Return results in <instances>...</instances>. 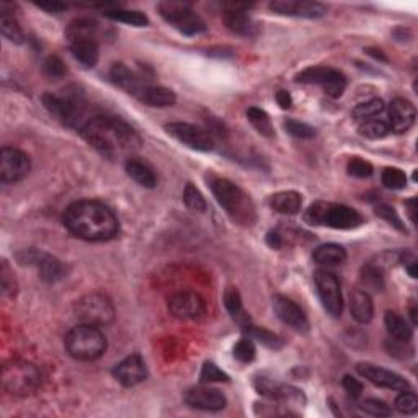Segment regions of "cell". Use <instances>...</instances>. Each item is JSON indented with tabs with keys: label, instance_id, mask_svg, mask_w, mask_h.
Masks as SVG:
<instances>
[{
	"label": "cell",
	"instance_id": "cell-41",
	"mask_svg": "<svg viewBox=\"0 0 418 418\" xmlns=\"http://www.w3.org/2000/svg\"><path fill=\"white\" fill-rule=\"evenodd\" d=\"M382 185L389 190H404L407 186V175L400 168L389 167L384 168L381 175Z\"/></svg>",
	"mask_w": 418,
	"mask_h": 418
},
{
	"label": "cell",
	"instance_id": "cell-42",
	"mask_svg": "<svg viewBox=\"0 0 418 418\" xmlns=\"http://www.w3.org/2000/svg\"><path fill=\"white\" fill-rule=\"evenodd\" d=\"M402 394L397 395L395 399V409H397L400 414L405 415H414L418 412V399L417 395L412 392V390H400Z\"/></svg>",
	"mask_w": 418,
	"mask_h": 418
},
{
	"label": "cell",
	"instance_id": "cell-36",
	"mask_svg": "<svg viewBox=\"0 0 418 418\" xmlns=\"http://www.w3.org/2000/svg\"><path fill=\"white\" fill-rule=\"evenodd\" d=\"M384 112V102L381 98H373V100H368L365 103H360L353 112H351V117H353L355 121H368L376 118L377 114H381Z\"/></svg>",
	"mask_w": 418,
	"mask_h": 418
},
{
	"label": "cell",
	"instance_id": "cell-38",
	"mask_svg": "<svg viewBox=\"0 0 418 418\" xmlns=\"http://www.w3.org/2000/svg\"><path fill=\"white\" fill-rule=\"evenodd\" d=\"M0 31H2L4 38H7L9 41L15 43V45H21L25 40V35L21 31L18 21L9 14H2V16H0Z\"/></svg>",
	"mask_w": 418,
	"mask_h": 418
},
{
	"label": "cell",
	"instance_id": "cell-39",
	"mask_svg": "<svg viewBox=\"0 0 418 418\" xmlns=\"http://www.w3.org/2000/svg\"><path fill=\"white\" fill-rule=\"evenodd\" d=\"M389 124L386 121L382 119H368V121H363L358 128V133L363 137H368V139H382V137H386L389 134Z\"/></svg>",
	"mask_w": 418,
	"mask_h": 418
},
{
	"label": "cell",
	"instance_id": "cell-12",
	"mask_svg": "<svg viewBox=\"0 0 418 418\" xmlns=\"http://www.w3.org/2000/svg\"><path fill=\"white\" fill-rule=\"evenodd\" d=\"M165 129L170 136H173L175 139L190 147V149L200 152H209L214 149L213 136L206 129L198 128L195 124L180 123L178 121V123H168Z\"/></svg>",
	"mask_w": 418,
	"mask_h": 418
},
{
	"label": "cell",
	"instance_id": "cell-7",
	"mask_svg": "<svg viewBox=\"0 0 418 418\" xmlns=\"http://www.w3.org/2000/svg\"><path fill=\"white\" fill-rule=\"evenodd\" d=\"M2 386L9 394L25 397L41 386V371L28 361L14 360L2 370Z\"/></svg>",
	"mask_w": 418,
	"mask_h": 418
},
{
	"label": "cell",
	"instance_id": "cell-17",
	"mask_svg": "<svg viewBox=\"0 0 418 418\" xmlns=\"http://www.w3.org/2000/svg\"><path fill=\"white\" fill-rule=\"evenodd\" d=\"M273 311L277 314V317L286 326H289L296 332L307 333L309 332V321L304 311L296 304L293 299L286 298V296H274L273 298Z\"/></svg>",
	"mask_w": 418,
	"mask_h": 418
},
{
	"label": "cell",
	"instance_id": "cell-43",
	"mask_svg": "<svg viewBox=\"0 0 418 418\" xmlns=\"http://www.w3.org/2000/svg\"><path fill=\"white\" fill-rule=\"evenodd\" d=\"M200 381L201 384H211V382H227L229 376L223 370L214 365L211 361H206L201 368L200 373Z\"/></svg>",
	"mask_w": 418,
	"mask_h": 418
},
{
	"label": "cell",
	"instance_id": "cell-4",
	"mask_svg": "<svg viewBox=\"0 0 418 418\" xmlns=\"http://www.w3.org/2000/svg\"><path fill=\"white\" fill-rule=\"evenodd\" d=\"M41 102L54 118L69 128H79L80 131L85 124L87 100L77 87H68L63 93H43Z\"/></svg>",
	"mask_w": 418,
	"mask_h": 418
},
{
	"label": "cell",
	"instance_id": "cell-27",
	"mask_svg": "<svg viewBox=\"0 0 418 418\" xmlns=\"http://www.w3.org/2000/svg\"><path fill=\"white\" fill-rule=\"evenodd\" d=\"M124 168L128 177L133 178L137 185L144 186V188H154L157 185V175L146 162L131 157L126 161Z\"/></svg>",
	"mask_w": 418,
	"mask_h": 418
},
{
	"label": "cell",
	"instance_id": "cell-28",
	"mask_svg": "<svg viewBox=\"0 0 418 418\" xmlns=\"http://www.w3.org/2000/svg\"><path fill=\"white\" fill-rule=\"evenodd\" d=\"M224 306H225V309H227V312L230 314V317L234 318L235 323H237L242 330H244L247 326H250L252 321H250L249 314L245 312L244 306H242L240 293L234 288V286H229V288L225 289Z\"/></svg>",
	"mask_w": 418,
	"mask_h": 418
},
{
	"label": "cell",
	"instance_id": "cell-25",
	"mask_svg": "<svg viewBox=\"0 0 418 418\" xmlns=\"http://www.w3.org/2000/svg\"><path fill=\"white\" fill-rule=\"evenodd\" d=\"M350 311L356 322L370 323L374 316V304L368 291H355L350 296Z\"/></svg>",
	"mask_w": 418,
	"mask_h": 418
},
{
	"label": "cell",
	"instance_id": "cell-53",
	"mask_svg": "<svg viewBox=\"0 0 418 418\" xmlns=\"http://www.w3.org/2000/svg\"><path fill=\"white\" fill-rule=\"evenodd\" d=\"M267 244L272 247V249H282L284 245V239L283 235L278 232V230H269L268 235H267Z\"/></svg>",
	"mask_w": 418,
	"mask_h": 418
},
{
	"label": "cell",
	"instance_id": "cell-3",
	"mask_svg": "<svg viewBox=\"0 0 418 418\" xmlns=\"http://www.w3.org/2000/svg\"><path fill=\"white\" fill-rule=\"evenodd\" d=\"M211 190L219 205L235 224L244 227L255 225L257 208L252 198L239 185L225 178H214L211 180Z\"/></svg>",
	"mask_w": 418,
	"mask_h": 418
},
{
	"label": "cell",
	"instance_id": "cell-32",
	"mask_svg": "<svg viewBox=\"0 0 418 418\" xmlns=\"http://www.w3.org/2000/svg\"><path fill=\"white\" fill-rule=\"evenodd\" d=\"M104 16L113 21H119V23L137 26V28L149 25V18H147V15L139 12V10H123V9L107 10V12H104Z\"/></svg>",
	"mask_w": 418,
	"mask_h": 418
},
{
	"label": "cell",
	"instance_id": "cell-16",
	"mask_svg": "<svg viewBox=\"0 0 418 418\" xmlns=\"http://www.w3.org/2000/svg\"><path fill=\"white\" fill-rule=\"evenodd\" d=\"M183 400L191 409L206 412L223 410L227 405V399H225V395L221 390L205 386V384L200 387H191L186 390Z\"/></svg>",
	"mask_w": 418,
	"mask_h": 418
},
{
	"label": "cell",
	"instance_id": "cell-21",
	"mask_svg": "<svg viewBox=\"0 0 418 418\" xmlns=\"http://www.w3.org/2000/svg\"><path fill=\"white\" fill-rule=\"evenodd\" d=\"M249 5H242V4H234L225 10L223 15L224 25L227 26V30H230L235 35L239 36H255L258 31V25L252 20V16L245 12V9Z\"/></svg>",
	"mask_w": 418,
	"mask_h": 418
},
{
	"label": "cell",
	"instance_id": "cell-15",
	"mask_svg": "<svg viewBox=\"0 0 418 418\" xmlns=\"http://www.w3.org/2000/svg\"><path fill=\"white\" fill-rule=\"evenodd\" d=\"M356 371H358L361 377L368 379V381L377 387L392 389V390L410 389L409 381L400 376V374L384 370V368H379L376 365H371V363H360V365L356 366Z\"/></svg>",
	"mask_w": 418,
	"mask_h": 418
},
{
	"label": "cell",
	"instance_id": "cell-54",
	"mask_svg": "<svg viewBox=\"0 0 418 418\" xmlns=\"http://www.w3.org/2000/svg\"><path fill=\"white\" fill-rule=\"evenodd\" d=\"M38 7L46 10L49 14H59V12H64L65 9H68V5L63 4V2H38L36 4Z\"/></svg>",
	"mask_w": 418,
	"mask_h": 418
},
{
	"label": "cell",
	"instance_id": "cell-19",
	"mask_svg": "<svg viewBox=\"0 0 418 418\" xmlns=\"http://www.w3.org/2000/svg\"><path fill=\"white\" fill-rule=\"evenodd\" d=\"M269 9L274 14L298 16V18H321L327 14V9L318 2H307V0H274L269 4Z\"/></svg>",
	"mask_w": 418,
	"mask_h": 418
},
{
	"label": "cell",
	"instance_id": "cell-33",
	"mask_svg": "<svg viewBox=\"0 0 418 418\" xmlns=\"http://www.w3.org/2000/svg\"><path fill=\"white\" fill-rule=\"evenodd\" d=\"M360 279L366 291H381L384 288V268L376 263H368L361 268Z\"/></svg>",
	"mask_w": 418,
	"mask_h": 418
},
{
	"label": "cell",
	"instance_id": "cell-44",
	"mask_svg": "<svg viewBox=\"0 0 418 418\" xmlns=\"http://www.w3.org/2000/svg\"><path fill=\"white\" fill-rule=\"evenodd\" d=\"M257 350L252 338H242L234 346V358L240 363H252L255 360Z\"/></svg>",
	"mask_w": 418,
	"mask_h": 418
},
{
	"label": "cell",
	"instance_id": "cell-26",
	"mask_svg": "<svg viewBox=\"0 0 418 418\" xmlns=\"http://www.w3.org/2000/svg\"><path fill=\"white\" fill-rule=\"evenodd\" d=\"M269 206H272L273 211L288 214V216H293V214H298L302 208V196L298 191H279V193H274L269 196Z\"/></svg>",
	"mask_w": 418,
	"mask_h": 418
},
{
	"label": "cell",
	"instance_id": "cell-10",
	"mask_svg": "<svg viewBox=\"0 0 418 418\" xmlns=\"http://www.w3.org/2000/svg\"><path fill=\"white\" fill-rule=\"evenodd\" d=\"M296 82L322 87V90L332 98L342 97L346 89L345 75L332 68H307L296 75Z\"/></svg>",
	"mask_w": 418,
	"mask_h": 418
},
{
	"label": "cell",
	"instance_id": "cell-13",
	"mask_svg": "<svg viewBox=\"0 0 418 418\" xmlns=\"http://www.w3.org/2000/svg\"><path fill=\"white\" fill-rule=\"evenodd\" d=\"M31 170L30 157L15 147H4L0 152V180L4 183H16Z\"/></svg>",
	"mask_w": 418,
	"mask_h": 418
},
{
	"label": "cell",
	"instance_id": "cell-57",
	"mask_svg": "<svg viewBox=\"0 0 418 418\" xmlns=\"http://www.w3.org/2000/svg\"><path fill=\"white\" fill-rule=\"evenodd\" d=\"M368 54H370V56H373V58H376V59L387 60L386 56H384V54H382V51H379V49H373V48H370V49H368Z\"/></svg>",
	"mask_w": 418,
	"mask_h": 418
},
{
	"label": "cell",
	"instance_id": "cell-9",
	"mask_svg": "<svg viewBox=\"0 0 418 418\" xmlns=\"http://www.w3.org/2000/svg\"><path fill=\"white\" fill-rule=\"evenodd\" d=\"M159 14L167 23L173 25L186 36L201 35L206 31L205 20L198 15L190 4L186 2H161L157 5Z\"/></svg>",
	"mask_w": 418,
	"mask_h": 418
},
{
	"label": "cell",
	"instance_id": "cell-18",
	"mask_svg": "<svg viewBox=\"0 0 418 418\" xmlns=\"http://www.w3.org/2000/svg\"><path fill=\"white\" fill-rule=\"evenodd\" d=\"M20 260L23 263H28V265L36 267L38 272H40L41 279L46 283H56L65 274V268L63 263H60L56 257L45 254V252L28 250L21 255Z\"/></svg>",
	"mask_w": 418,
	"mask_h": 418
},
{
	"label": "cell",
	"instance_id": "cell-40",
	"mask_svg": "<svg viewBox=\"0 0 418 418\" xmlns=\"http://www.w3.org/2000/svg\"><path fill=\"white\" fill-rule=\"evenodd\" d=\"M183 201L188 209L195 213H203L206 209V201L203 198L201 191L193 183H186L183 190Z\"/></svg>",
	"mask_w": 418,
	"mask_h": 418
},
{
	"label": "cell",
	"instance_id": "cell-31",
	"mask_svg": "<svg viewBox=\"0 0 418 418\" xmlns=\"http://www.w3.org/2000/svg\"><path fill=\"white\" fill-rule=\"evenodd\" d=\"M109 77H112V80L117 84L121 89L128 90L129 93H136V90L142 87L139 77H137L133 70H131L128 65H124L123 63H117L113 64L112 70H109Z\"/></svg>",
	"mask_w": 418,
	"mask_h": 418
},
{
	"label": "cell",
	"instance_id": "cell-58",
	"mask_svg": "<svg viewBox=\"0 0 418 418\" xmlns=\"http://www.w3.org/2000/svg\"><path fill=\"white\" fill-rule=\"evenodd\" d=\"M410 317H412V323L417 326V307L415 306L410 307Z\"/></svg>",
	"mask_w": 418,
	"mask_h": 418
},
{
	"label": "cell",
	"instance_id": "cell-20",
	"mask_svg": "<svg viewBox=\"0 0 418 418\" xmlns=\"http://www.w3.org/2000/svg\"><path fill=\"white\" fill-rule=\"evenodd\" d=\"M113 376L117 377V381L123 384L124 387L137 386V384L146 381L147 377L146 361L137 353L129 355L128 358L119 361L118 365L113 368Z\"/></svg>",
	"mask_w": 418,
	"mask_h": 418
},
{
	"label": "cell",
	"instance_id": "cell-46",
	"mask_svg": "<svg viewBox=\"0 0 418 418\" xmlns=\"http://www.w3.org/2000/svg\"><path fill=\"white\" fill-rule=\"evenodd\" d=\"M284 129L288 131L291 136L298 137V139H312V137L316 136V129H314L312 126L301 123V121L296 119L284 121Z\"/></svg>",
	"mask_w": 418,
	"mask_h": 418
},
{
	"label": "cell",
	"instance_id": "cell-45",
	"mask_svg": "<svg viewBox=\"0 0 418 418\" xmlns=\"http://www.w3.org/2000/svg\"><path fill=\"white\" fill-rule=\"evenodd\" d=\"M360 409L363 412H366L368 415H373V417H390L392 415V409L386 404L382 402V400L379 399H366L360 402Z\"/></svg>",
	"mask_w": 418,
	"mask_h": 418
},
{
	"label": "cell",
	"instance_id": "cell-37",
	"mask_svg": "<svg viewBox=\"0 0 418 418\" xmlns=\"http://www.w3.org/2000/svg\"><path fill=\"white\" fill-rule=\"evenodd\" d=\"M95 33L97 25L93 23V21L87 18H79L69 25L68 31H65V36H68L69 41H74L82 40V38H97Z\"/></svg>",
	"mask_w": 418,
	"mask_h": 418
},
{
	"label": "cell",
	"instance_id": "cell-8",
	"mask_svg": "<svg viewBox=\"0 0 418 418\" xmlns=\"http://www.w3.org/2000/svg\"><path fill=\"white\" fill-rule=\"evenodd\" d=\"M74 314L82 323L93 327L109 326L114 321V306L104 294L90 293L82 296L74 304Z\"/></svg>",
	"mask_w": 418,
	"mask_h": 418
},
{
	"label": "cell",
	"instance_id": "cell-6",
	"mask_svg": "<svg viewBox=\"0 0 418 418\" xmlns=\"http://www.w3.org/2000/svg\"><path fill=\"white\" fill-rule=\"evenodd\" d=\"M64 345L74 360L95 361L107 351V337L100 327L80 323V326L69 330Z\"/></svg>",
	"mask_w": 418,
	"mask_h": 418
},
{
	"label": "cell",
	"instance_id": "cell-49",
	"mask_svg": "<svg viewBox=\"0 0 418 418\" xmlns=\"http://www.w3.org/2000/svg\"><path fill=\"white\" fill-rule=\"evenodd\" d=\"M376 214L379 218H382L384 221H387L390 225H394L395 229L402 230V232H407L404 223L400 221L399 214L395 213V209L389 205H377L376 206Z\"/></svg>",
	"mask_w": 418,
	"mask_h": 418
},
{
	"label": "cell",
	"instance_id": "cell-30",
	"mask_svg": "<svg viewBox=\"0 0 418 418\" xmlns=\"http://www.w3.org/2000/svg\"><path fill=\"white\" fill-rule=\"evenodd\" d=\"M384 323H386V328L390 337L397 342H405L409 343L412 337H414V330L409 326V322L400 316V314L389 311L386 312V317H384Z\"/></svg>",
	"mask_w": 418,
	"mask_h": 418
},
{
	"label": "cell",
	"instance_id": "cell-29",
	"mask_svg": "<svg viewBox=\"0 0 418 418\" xmlns=\"http://www.w3.org/2000/svg\"><path fill=\"white\" fill-rule=\"evenodd\" d=\"M312 258L322 267H338L346 262V250L338 244H323L314 250Z\"/></svg>",
	"mask_w": 418,
	"mask_h": 418
},
{
	"label": "cell",
	"instance_id": "cell-5",
	"mask_svg": "<svg viewBox=\"0 0 418 418\" xmlns=\"http://www.w3.org/2000/svg\"><path fill=\"white\" fill-rule=\"evenodd\" d=\"M304 221L311 225H323L332 229H356L363 224V218L353 208L338 203L317 201L306 209Z\"/></svg>",
	"mask_w": 418,
	"mask_h": 418
},
{
	"label": "cell",
	"instance_id": "cell-11",
	"mask_svg": "<svg viewBox=\"0 0 418 418\" xmlns=\"http://www.w3.org/2000/svg\"><path fill=\"white\" fill-rule=\"evenodd\" d=\"M314 283L321 302L330 316L340 317L343 312V294L338 278L327 269H317L314 274Z\"/></svg>",
	"mask_w": 418,
	"mask_h": 418
},
{
	"label": "cell",
	"instance_id": "cell-52",
	"mask_svg": "<svg viewBox=\"0 0 418 418\" xmlns=\"http://www.w3.org/2000/svg\"><path fill=\"white\" fill-rule=\"evenodd\" d=\"M399 260L404 263V267H405L407 272H409L410 277L412 278H417V258H415V255L405 254V255L400 257Z\"/></svg>",
	"mask_w": 418,
	"mask_h": 418
},
{
	"label": "cell",
	"instance_id": "cell-55",
	"mask_svg": "<svg viewBox=\"0 0 418 418\" xmlns=\"http://www.w3.org/2000/svg\"><path fill=\"white\" fill-rule=\"evenodd\" d=\"M277 102L279 107H282L283 109H289L291 104H293V98H291L289 92L286 90H278L277 92Z\"/></svg>",
	"mask_w": 418,
	"mask_h": 418
},
{
	"label": "cell",
	"instance_id": "cell-47",
	"mask_svg": "<svg viewBox=\"0 0 418 418\" xmlns=\"http://www.w3.org/2000/svg\"><path fill=\"white\" fill-rule=\"evenodd\" d=\"M346 168H348V173L353 175V177H356V178H368V177H371L373 172H374L373 165L368 161H363V159H360V157L351 159L348 165H346Z\"/></svg>",
	"mask_w": 418,
	"mask_h": 418
},
{
	"label": "cell",
	"instance_id": "cell-14",
	"mask_svg": "<svg viewBox=\"0 0 418 418\" xmlns=\"http://www.w3.org/2000/svg\"><path fill=\"white\" fill-rule=\"evenodd\" d=\"M168 311L180 321H198L205 316L206 304L193 291H180L168 299Z\"/></svg>",
	"mask_w": 418,
	"mask_h": 418
},
{
	"label": "cell",
	"instance_id": "cell-50",
	"mask_svg": "<svg viewBox=\"0 0 418 418\" xmlns=\"http://www.w3.org/2000/svg\"><path fill=\"white\" fill-rule=\"evenodd\" d=\"M0 277H2V293L7 296H15L16 293V282L14 278L12 272H10V268L7 265V262H2V269H0Z\"/></svg>",
	"mask_w": 418,
	"mask_h": 418
},
{
	"label": "cell",
	"instance_id": "cell-51",
	"mask_svg": "<svg viewBox=\"0 0 418 418\" xmlns=\"http://www.w3.org/2000/svg\"><path fill=\"white\" fill-rule=\"evenodd\" d=\"M342 386L346 392H348L350 397H353V399H358L363 392V384L356 377L350 376V374H345L343 376Z\"/></svg>",
	"mask_w": 418,
	"mask_h": 418
},
{
	"label": "cell",
	"instance_id": "cell-24",
	"mask_svg": "<svg viewBox=\"0 0 418 418\" xmlns=\"http://www.w3.org/2000/svg\"><path fill=\"white\" fill-rule=\"evenodd\" d=\"M70 53L75 60H79L85 68H95L100 58V49H98L97 38H82V40L69 41Z\"/></svg>",
	"mask_w": 418,
	"mask_h": 418
},
{
	"label": "cell",
	"instance_id": "cell-2",
	"mask_svg": "<svg viewBox=\"0 0 418 418\" xmlns=\"http://www.w3.org/2000/svg\"><path fill=\"white\" fill-rule=\"evenodd\" d=\"M63 223L70 234L89 242L112 240L119 232V223L113 209L95 200L73 203L65 209Z\"/></svg>",
	"mask_w": 418,
	"mask_h": 418
},
{
	"label": "cell",
	"instance_id": "cell-56",
	"mask_svg": "<svg viewBox=\"0 0 418 418\" xmlns=\"http://www.w3.org/2000/svg\"><path fill=\"white\" fill-rule=\"evenodd\" d=\"M405 208H407V213H409L410 221L415 224V221H417V216H415V211H417V200H415V198H410V200H407V201H405Z\"/></svg>",
	"mask_w": 418,
	"mask_h": 418
},
{
	"label": "cell",
	"instance_id": "cell-22",
	"mask_svg": "<svg viewBox=\"0 0 418 418\" xmlns=\"http://www.w3.org/2000/svg\"><path fill=\"white\" fill-rule=\"evenodd\" d=\"M417 109L405 98H394L389 104V128L395 133H407L415 124Z\"/></svg>",
	"mask_w": 418,
	"mask_h": 418
},
{
	"label": "cell",
	"instance_id": "cell-34",
	"mask_svg": "<svg viewBox=\"0 0 418 418\" xmlns=\"http://www.w3.org/2000/svg\"><path fill=\"white\" fill-rule=\"evenodd\" d=\"M247 118H249L252 126H254V128L262 136H265V137H273L274 136L272 119H269L267 112H263V109L257 108V107H252V108L247 109Z\"/></svg>",
	"mask_w": 418,
	"mask_h": 418
},
{
	"label": "cell",
	"instance_id": "cell-35",
	"mask_svg": "<svg viewBox=\"0 0 418 418\" xmlns=\"http://www.w3.org/2000/svg\"><path fill=\"white\" fill-rule=\"evenodd\" d=\"M244 332L249 335L250 338L258 340L262 345L268 346V348H273V350H278L283 346V340L278 337V335H274L273 332H269L267 328H262V327H257L254 323H250V326H247L244 328Z\"/></svg>",
	"mask_w": 418,
	"mask_h": 418
},
{
	"label": "cell",
	"instance_id": "cell-48",
	"mask_svg": "<svg viewBox=\"0 0 418 418\" xmlns=\"http://www.w3.org/2000/svg\"><path fill=\"white\" fill-rule=\"evenodd\" d=\"M43 70H45V74L48 77H51V79H63V77L68 74L65 64L58 56H49L45 60V64H43Z\"/></svg>",
	"mask_w": 418,
	"mask_h": 418
},
{
	"label": "cell",
	"instance_id": "cell-23",
	"mask_svg": "<svg viewBox=\"0 0 418 418\" xmlns=\"http://www.w3.org/2000/svg\"><path fill=\"white\" fill-rule=\"evenodd\" d=\"M134 97L144 104H149L154 108H165L172 107L177 100L175 93L170 89H165L161 85H142L136 90Z\"/></svg>",
	"mask_w": 418,
	"mask_h": 418
},
{
	"label": "cell",
	"instance_id": "cell-1",
	"mask_svg": "<svg viewBox=\"0 0 418 418\" xmlns=\"http://www.w3.org/2000/svg\"><path fill=\"white\" fill-rule=\"evenodd\" d=\"M80 136L93 149L112 161L131 159L142 144V137L131 124L112 114H98L87 119L80 128Z\"/></svg>",
	"mask_w": 418,
	"mask_h": 418
}]
</instances>
